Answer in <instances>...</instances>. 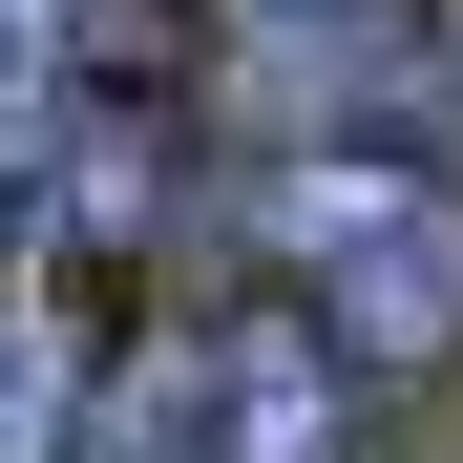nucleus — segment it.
<instances>
[{
  "label": "nucleus",
  "instance_id": "nucleus-3",
  "mask_svg": "<svg viewBox=\"0 0 463 463\" xmlns=\"http://www.w3.org/2000/svg\"><path fill=\"white\" fill-rule=\"evenodd\" d=\"M0 463H85V379H63L43 295H0Z\"/></svg>",
  "mask_w": 463,
  "mask_h": 463
},
{
  "label": "nucleus",
  "instance_id": "nucleus-2",
  "mask_svg": "<svg viewBox=\"0 0 463 463\" xmlns=\"http://www.w3.org/2000/svg\"><path fill=\"white\" fill-rule=\"evenodd\" d=\"M106 442H127V463H379V379H358L317 317L232 295V317H169V337L127 358Z\"/></svg>",
  "mask_w": 463,
  "mask_h": 463
},
{
  "label": "nucleus",
  "instance_id": "nucleus-1",
  "mask_svg": "<svg viewBox=\"0 0 463 463\" xmlns=\"http://www.w3.org/2000/svg\"><path fill=\"white\" fill-rule=\"evenodd\" d=\"M253 274H274V317H317L358 379H442L463 358V169L421 127L253 147Z\"/></svg>",
  "mask_w": 463,
  "mask_h": 463
}]
</instances>
